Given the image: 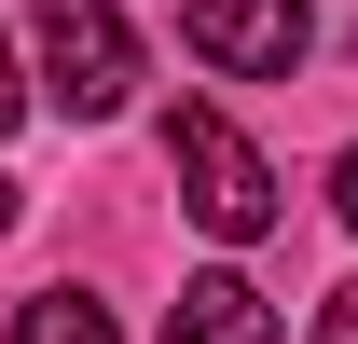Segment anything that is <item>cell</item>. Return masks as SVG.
<instances>
[{"label":"cell","mask_w":358,"mask_h":344,"mask_svg":"<svg viewBox=\"0 0 358 344\" xmlns=\"http://www.w3.org/2000/svg\"><path fill=\"white\" fill-rule=\"evenodd\" d=\"M166 344H275V303L248 289V275H179Z\"/></svg>","instance_id":"4"},{"label":"cell","mask_w":358,"mask_h":344,"mask_svg":"<svg viewBox=\"0 0 358 344\" xmlns=\"http://www.w3.org/2000/svg\"><path fill=\"white\" fill-rule=\"evenodd\" d=\"M0 234H14V179H0Z\"/></svg>","instance_id":"9"},{"label":"cell","mask_w":358,"mask_h":344,"mask_svg":"<svg viewBox=\"0 0 358 344\" xmlns=\"http://www.w3.org/2000/svg\"><path fill=\"white\" fill-rule=\"evenodd\" d=\"M14 344H124V331H110L96 289H28L14 303Z\"/></svg>","instance_id":"5"},{"label":"cell","mask_w":358,"mask_h":344,"mask_svg":"<svg viewBox=\"0 0 358 344\" xmlns=\"http://www.w3.org/2000/svg\"><path fill=\"white\" fill-rule=\"evenodd\" d=\"M166 166H179V207L207 220V234H234V248H248V234L275 220V179H262V152H248V138H234L207 96H193V110H166Z\"/></svg>","instance_id":"2"},{"label":"cell","mask_w":358,"mask_h":344,"mask_svg":"<svg viewBox=\"0 0 358 344\" xmlns=\"http://www.w3.org/2000/svg\"><path fill=\"white\" fill-rule=\"evenodd\" d=\"M179 42L207 55V69H248V83H289V69H303V0H193V14H179Z\"/></svg>","instance_id":"3"},{"label":"cell","mask_w":358,"mask_h":344,"mask_svg":"<svg viewBox=\"0 0 358 344\" xmlns=\"http://www.w3.org/2000/svg\"><path fill=\"white\" fill-rule=\"evenodd\" d=\"M317 344H358V289H331V303H317Z\"/></svg>","instance_id":"6"},{"label":"cell","mask_w":358,"mask_h":344,"mask_svg":"<svg viewBox=\"0 0 358 344\" xmlns=\"http://www.w3.org/2000/svg\"><path fill=\"white\" fill-rule=\"evenodd\" d=\"M28 42H42V96L69 124H110L138 96V42H124L110 0H28Z\"/></svg>","instance_id":"1"},{"label":"cell","mask_w":358,"mask_h":344,"mask_svg":"<svg viewBox=\"0 0 358 344\" xmlns=\"http://www.w3.org/2000/svg\"><path fill=\"white\" fill-rule=\"evenodd\" d=\"M14 110H28V83H14V55H0V124H14Z\"/></svg>","instance_id":"8"},{"label":"cell","mask_w":358,"mask_h":344,"mask_svg":"<svg viewBox=\"0 0 358 344\" xmlns=\"http://www.w3.org/2000/svg\"><path fill=\"white\" fill-rule=\"evenodd\" d=\"M331 207H345V234H358V152H345V166H331Z\"/></svg>","instance_id":"7"}]
</instances>
